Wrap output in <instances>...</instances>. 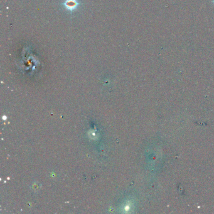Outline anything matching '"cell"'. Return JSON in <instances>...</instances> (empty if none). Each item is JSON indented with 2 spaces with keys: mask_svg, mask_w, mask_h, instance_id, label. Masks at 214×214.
<instances>
[{
  "mask_svg": "<svg viewBox=\"0 0 214 214\" xmlns=\"http://www.w3.org/2000/svg\"><path fill=\"white\" fill-rule=\"evenodd\" d=\"M65 5H66L67 9H73L77 6V3L76 0H67L65 3Z\"/></svg>",
  "mask_w": 214,
  "mask_h": 214,
  "instance_id": "1",
  "label": "cell"
}]
</instances>
